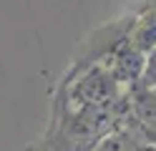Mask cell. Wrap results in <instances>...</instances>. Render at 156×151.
I'll use <instances>...</instances> for the list:
<instances>
[{"label":"cell","mask_w":156,"mask_h":151,"mask_svg":"<svg viewBox=\"0 0 156 151\" xmlns=\"http://www.w3.org/2000/svg\"><path fill=\"white\" fill-rule=\"evenodd\" d=\"M141 141L144 138L136 134V128L126 121L121 128H116L106 138H101V144L96 146L93 151H136V146H139Z\"/></svg>","instance_id":"cell-1"},{"label":"cell","mask_w":156,"mask_h":151,"mask_svg":"<svg viewBox=\"0 0 156 151\" xmlns=\"http://www.w3.org/2000/svg\"><path fill=\"white\" fill-rule=\"evenodd\" d=\"M139 88H156V48L146 56V68H144Z\"/></svg>","instance_id":"cell-2"}]
</instances>
